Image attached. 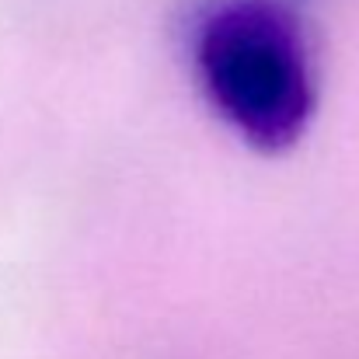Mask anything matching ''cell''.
Returning a JSON list of instances; mask_svg holds the SVG:
<instances>
[{
	"instance_id": "1",
	"label": "cell",
	"mask_w": 359,
	"mask_h": 359,
	"mask_svg": "<svg viewBox=\"0 0 359 359\" xmlns=\"http://www.w3.org/2000/svg\"><path fill=\"white\" fill-rule=\"evenodd\" d=\"M192 77L241 143L293 150L318 116V67L286 0H210L189 35Z\"/></svg>"
}]
</instances>
